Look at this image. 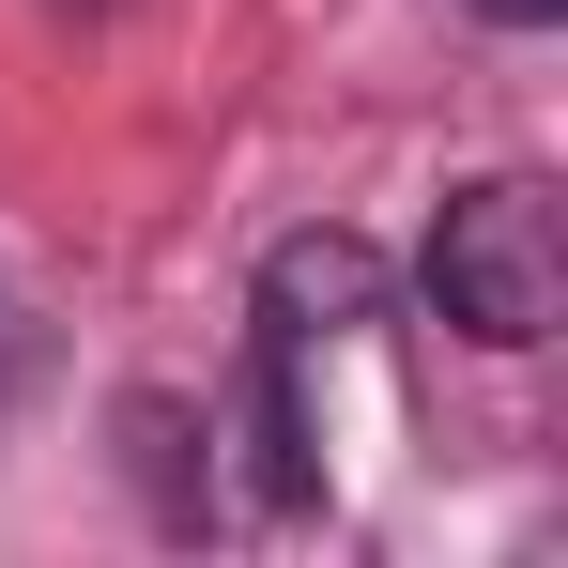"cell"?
<instances>
[{"label": "cell", "instance_id": "2", "mask_svg": "<svg viewBox=\"0 0 568 568\" xmlns=\"http://www.w3.org/2000/svg\"><path fill=\"white\" fill-rule=\"evenodd\" d=\"M476 16H491V31H554L568 0H476Z\"/></svg>", "mask_w": 568, "mask_h": 568}, {"label": "cell", "instance_id": "3", "mask_svg": "<svg viewBox=\"0 0 568 568\" xmlns=\"http://www.w3.org/2000/svg\"><path fill=\"white\" fill-rule=\"evenodd\" d=\"M62 16H108V0H62Z\"/></svg>", "mask_w": 568, "mask_h": 568}, {"label": "cell", "instance_id": "1", "mask_svg": "<svg viewBox=\"0 0 568 568\" xmlns=\"http://www.w3.org/2000/svg\"><path fill=\"white\" fill-rule=\"evenodd\" d=\"M430 307L462 323L476 354H538L568 307V215L538 170H476L446 215H430Z\"/></svg>", "mask_w": 568, "mask_h": 568}]
</instances>
